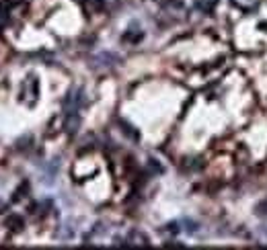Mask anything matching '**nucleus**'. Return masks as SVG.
<instances>
[{"instance_id":"obj_1","label":"nucleus","mask_w":267,"mask_h":250,"mask_svg":"<svg viewBox=\"0 0 267 250\" xmlns=\"http://www.w3.org/2000/svg\"><path fill=\"white\" fill-rule=\"evenodd\" d=\"M214 4H216V0H197V8L204 13H210L214 8Z\"/></svg>"},{"instance_id":"obj_2","label":"nucleus","mask_w":267,"mask_h":250,"mask_svg":"<svg viewBox=\"0 0 267 250\" xmlns=\"http://www.w3.org/2000/svg\"><path fill=\"white\" fill-rule=\"evenodd\" d=\"M257 213H259L261 217H267V199H265V201H261L259 205H257Z\"/></svg>"},{"instance_id":"obj_3","label":"nucleus","mask_w":267,"mask_h":250,"mask_svg":"<svg viewBox=\"0 0 267 250\" xmlns=\"http://www.w3.org/2000/svg\"><path fill=\"white\" fill-rule=\"evenodd\" d=\"M263 236H265V238H267V226H265V228H263Z\"/></svg>"}]
</instances>
